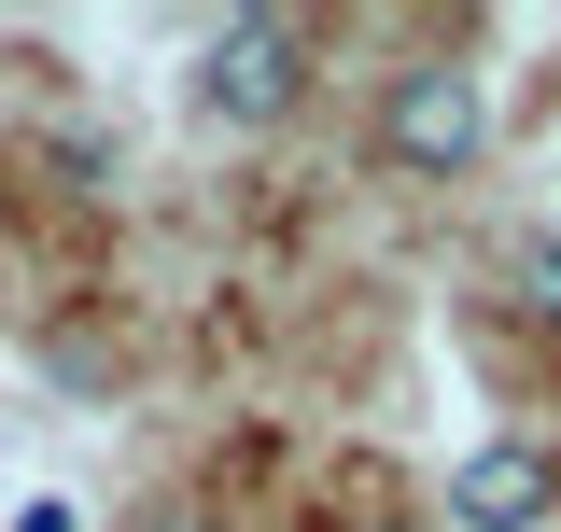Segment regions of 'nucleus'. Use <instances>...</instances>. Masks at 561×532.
<instances>
[{"label": "nucleus", "instance_id": "1", "mask_svg": "<svg viewBox=\"0 0 561 532\" xmlns=\"http://www.w3.org/2000/svg\"><path fill=\"white\" fill-rule=\"evenodd\" d=\"M197 99L225 127H280V113L309 99V28H295V14H225L197 43Z\"/></svg>", "mask_w": 561, "mask_h": 532}, {"label": "nucleus", "instance_id": "2", "mask_svg": "<svg viewBox=\"0 0 561 532\" xmlns=\"http://www.w3.org/2000/svg\"><path fill=\"white\" fill-rule=\"evenodd\" d=\"M478 140H491L478 70H449V57L393 70V99H379V154H393L408 183H463V169H478Z\"/></svg>", "mask_w": 561, "mask_h": 532}, {"label": "nucleus", "instance_id": "3", "mask_svg": "<svg viewBox=\"0 0 561 532\" xmlns=\"http://www.w3.org/2000/svg\"><path fill=\"white\" fill-rule=\"evenodd\" d=\"M548 490H561V476L534 463V449H478V463L449 476V519H463V532H534Z\"/></svg>", "mask_w": 561, "mask_h": 532}, {"label": "nucleus", "instance_id": "4", "mask_svg": "<svg viewBox=\"0 0 561 532\" xmlns=\"http://www.w3.org/2000/svg\"><path fill=\"white\" fill-rule=\"evenodd\" d=\"M505 280H519V309H534V323H561V239H548V224L505 253Z\"/></svg>", "mask_w": 561, "mask_h": 532}, {"label": "nucleus", "instance_id": "5", "mask_svg": "<svg viewBox=\"0 0 561 532\" xmlns=\"http://www.w3.org/2000/svg\"><path fill=\"white\" fill-rule=\"evenodd\" d=\"M14 532H84V505H70V490H28V505H14Z\"/></svg>", "mask_w": 561, "mask_h": 532}, {"label": "nucleus", "instance_id": "6", "mask_svg": "<svg viewBox=\"0 0 561 532\" xmlns=\"http://www.w3.org/2000/svg\"><path fill=\"white\" fill-rule=\"evenodd\" d=\"M154 532H197V519H154Z\"/></svg>", "mask_w": 561, "mask_h": 532}, {"label": "nucleus", "instance_id": "7", "mask_svg": "<svg viewBox=\"0 0 561 532\" xmlns=\"http://www.w3.org/2000/svg\"><path fill=\"white\" fill-rule=\"evenodd\" d=\"M365 532H408V519H365Z\"/></svg>", "mask_w": 561, "mask_h": 532}]
</instances>
